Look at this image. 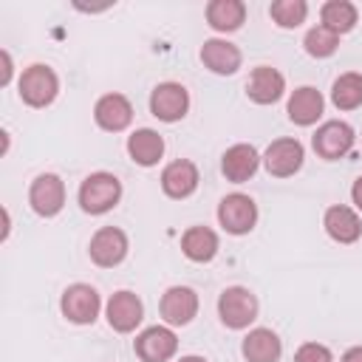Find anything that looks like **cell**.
Instances as JSON below:
<instances>
[{"label":"cell","instance_id":"6da1fadb","mask_svg":"<svg viewBox=\"0 0 362 362\" xmlns=\"http://www.w3.org/2000/svg\"><path fill=\"white\" fill-rule=\"evenodd\" d=\"M76 201L88 215H105L122 201V181L107 170H96L82 178Z\"/></svg>","mask_w":362,"mask_h":362},{"label":"cell","instance_id":"7a4b0ae2","mask_svg":"<svg viewBox=\"0 0 362 362\" xmlns=\"http://www.w3.org/2000/svg\"><path fill=\"white\" fill-rule=\"evenodd\" d=\"M17 93L20 99L28 105V107H48L57 93H59V76L51 65H42V62H34L28 65L23 74H20V82H17Z\"/></svg>","mask_w":362,"mask_h":362},{"label":"cell","instance_id":"3957f363","mask_svg":"<svg viewBox=\"0 0 362 362\" xmlns=\"http://www.w3.org/2000/svg\"><path fill=\"white\" fill-rule=\"evenodd\" d=\"M257 311H260V303L246 286H229L218 297V317L232 331L249 328L257 320Z\"/></svg>","mask_w":362,"mask_h":362},{"label":"cell","instance_id":"277c9868","mask_svg":"<svg viewBox=\"0 0 362 362\" xmlns=\"http://www.w3.org/2000/svg\"><path fill=\"white\" fill-rule=\"evenodd\" d=\"M59 311L74 325H93L102 311V297L90 283H74L62 291Z\"/></svg>","mask_w":362,"mask_h":362},{"label":"cell","instance_id":"5b68a950","mask_svg":"<svg viewBox=\"0 0 362 362\" xmlns=\"http://www.w3.org/2000/svg\"><path fill=\"white\" fill-rule=\"evenodd\" d=\"M354 141H356V130H354L348 122H342V119L322 122V124L314 130V136H311L314 153H317L320 158H325V161H337V158L348 156L351 147H354Z\"/></svg>","mask_w":362,"mask_h":362},{"label":"cell","instance_id":"8992f818","mask_svg":"<svg viewBox=\"0 0 362 362\" xmlns=\"http://www.w3.org/2000/svg\"><path fill=\"white\" fill-rule=\"evenodd\" d=\"M218 223L229 235H249L257 223V204L246 192H229L218 204Z\"/></svg>","mask_w":362,"mask_h":362},{"label":"cell","instance_id":"52a82bcc","mask_svg":"<svg viewBox=\"0 0 362 362\" xmlns=\"http://www.w3.org/2000/svg\"><path fill=\"white\" fill-rule=\"evenodd\" d=\"M127 252H130V240L119 226H99L88 243V255L99 269L119 266L127 257Z\"/></svg>","mask_w":362,"mask_h":362},{"label":"cell","instance_id":"ba28073f","mask_svg":"<svg viewBox=\"0 0 362 362\" xmlns=\"http://www.w3.org/2000/svg\"><path fill=\"white\" fill-rule=\"evenodd\" d=\"M189 110V90L181 82H158L150 93V113L158 122H181Z\"/></svg>","mask_w":362,"mask_h":362},{"label":"cell","instance_id":"9c48e42d","mask_svg":"<svg viewBox=\"0 0 362 362\" xmlns=\"http://www.w3.org/2000/svg\"><path fill=\"white\" fill-rule=\"evenodd\" d=\"M28 204L40 218H54L65 206V181L57 173H40L28 187Z\"/></svg>","mask_w":362,"mask_h":362},{"label":"cell","instance_id":"30bf717a","mask_svg":"<svg viewBox=\"0 0 362 362\" xmlns=\"http://www.w3.org/2000/svg\"><path fill=\"white\" fill-rule=\"evenodd\" d=\"M105 317H107V325L116 334H130L144 320V303L136 291L122 288V291L110 294V300L105 303Z\"/></svg>","mask_w":362,"mask_h":362},{"label":"cell","instance_id":"8fae6325","mask_svg":"<svg viewBox=\"0 0 362 362\" xmlns=\"http://www.w3.org/2000/svg\"><path fill=\"white\" fill-rule=\"evenodd\" d=\"M303 161H305V147L291 136L274 139L263 153V167L274 178H288V175L300 173Z\"/></svg>","mask_w":362,"mask_h":362},{"label":"cell","instance_id":"7c38bea8","mask_svg":"<svg viewBox=\"0 0 362 362\" xmlns=\"http://www.w3.org/2000/svg\"><path fill=\"white\" fill-rule=\"evenodd\" d=\"M133 351L141 362H170L178 351V337L170 325H150L136 337Z\"/></svg>","mask_w":362,"mask_h":362},{"label":"cell","instance_id":"4fadbf2b","mask_svg":"<svg viewBox=\"0 0 362 362\" xmlns=\"http://www.w3.org/2000/svg\"><path fill=\"white\" fill-rule=\"evenodd\" d=\"M198 305L201 303H198L195 288H189V286H170L161 294L158 311H161V320L170 328H178V325H189L198 317Z\"/></svg>","mask_w":362,"mask_h":362},{"label":"cell","instance_id":"5bb4252c","mask_svg":"<svg viewBox=\"0 0 362 362\" xmlns=\"http://www.w3.org/2000/svg\"><path fill=\"white\" fill-rule=\"evenodd\" d=\"M260 164H263V156L257 153L255 144H246V141L232 144V147L221 156V173H223V178L232 181V184L249 181V178L257 173Z\"/></svg>","mask_w":362,"mask_h":362},{"label":"cell","instance_id":"9a60e30c","mask_svg":"<svg viewBox=\"0 0 362 362\" xmlns=\"http://www.w3.org/2000/svg\"><path fill=\"white\" fill-rule=\"evenodd\" d=\"M93 122L107 133H122L133 122V105L124 93H105L93 105Z\"/></svg>","mask_w":362,"mask_h":362},{"label":"cell","instance_id":"2e32d148","mask_svg":"<svg viewBox=\"0 0 362 362\" xmlns=\"http://www.w3.org/2000/svg\"><path fill=\"white\" fill-rule=\"evenodd\" d=\"M198 181H201L198 167H195V161H189V158H175V161H170V164L161 170V189H164V195L173 198V201L189 198V195L198 189Z\"/></svg>","mask_w":362,"mask_h":362},{"label":"cell","instance_id":"e0dca14e","mask_svg":"<svg viewBox=\"0 0 362 362\" xmlns=\"http://www.w3.org/2000/svg\"><path fill=\"white\" fill-rule=\"evenodd\" d=\"M286 113H288V119H291L294 124L311 127V124H317V122L322 119V113H325V99H322V93H320L317 88L300 85V88L291 90V96H288V102H286Z\"/></svg>","mask_w":362,"mask_h":362},{"label":"cell","instance_id":"ac0fdd59","mask_svg":"<svg viewBox=\"0 0 362 362\" xmlns=\"http://www.w3.org/2000/svg\"><path fill=\"white\" fill-rule=\"evenodd\" d=\"M322 226H325V232H328L331 240L345 243V246H348V243H356L359 235H362V218H359V212H356L354 206H348V204H334V206H328L325 215H322Z\"/></svg>","mask_w":362,"mask_h":362},{"label":"cell","instance_id":"d6986e66","mask_svg":"<svg viewBox=\"0 0 362 362\" xmlns=\"http://www.w3.org/2000/svg\"><path fill=\"white\" fill-rule=\"evenodd\" d=\"M201 62H204V68H209L218 76H232L240 68L243 54L235 42L212 37V40H204V45H201Z\"/></svg>","mask_w":362,"mask_h":362},{"label":"cell","instance_id":"ffe728a7","mask_svg":"<svg viewBox=\"0 0 362 362\" xmlns=\"http://www.w3.org/2000/svg\"><path fill=\"white\" fill-rule=\"evenodd\" d=\"M286 93V76L272 65H257L246 79V96L255 105H274Z\"/></svg>","mask_w":362,"mask_h":362},{"label":"cell","instance_id":"44dd1931","mask_svg":"<svg viewBox=\"0 0 362 362\" xmlns=\"http://www.w3.org/2000/svg\"><path fill=\"white\" fill-rule=\"evenodd\" d=\"M240 354L246 362H280L283 339L272 328H252L240 342Z\"/></svg>","mask_w":362,"mask_h":362},{"label":"cell","instance_id":"7402d4cb","mask_svg":"<svg viewBox=\"0 0 362 362\" xmlns=\"http://www.w3.org/2000/svg\"><path fill=\"white\" fill-rule=\"evenodd\" d=\"M127 156L139 167H156L164 156V139L153 127H139L127 136Z\"/></svg>","mask_w":362,"mask_h":362},{"label":"cell","instance_id":"603a6c76","mask_svg":"<svg viewBox=\"0 0 362 362\" xmlns=\"http://www.w3.org/2000/svg\"><path fill=\"white\" fill-rule=\"evenodd\" d=\"M218 249H221L218 232L209 226H189L181 235V252L192 263H209L218 255Z\"/></svg>","mask_w":362,"mask_h":362},{"label":"cell","instance_id":"cb8c5ba5","mask_svg":"<svg viewBox=\"0 0 362 362\" xmlns=\"http://www.w3.org/2000/svg\"><path fill=\"white\" fill-rule=\"evenodd\" d=\"M206 23L218 34H232L246 23V3L243 0H212V3H206Z\"/></svg>","mask_w":362,"mask_h":362},{"label":"cell","instance_id":"d4e9b609","mask_svg":"<svg viewBox=\"0 0 362 362\" xmlns=\"http://www.w3.org/2000/svg\"><path fill=\"white\" fill-rule=\"evenodd\" d=\"M320 20L325 28H331L334 34H348L354 31V25L359 23V8L351 0H328L320 6Z\"/></svg>","mask_w":362,"mask_h":362},{"label":"cell","instance_id":"484cf974","mask_svg":"<svg viewBox=\"0 0 362 362\" xmlns=\"http://www.w3.org/2000/svg\"><path fill=\"white\" fill-rule=\"evenodd\" d=\"M331 102L337 110H356L362 105V74H339L331 85Z\"/></svg>","mask_w":362,"mask_h":362},{"label":"cell","instance_id":"4316f807","mask_svg":"<svg viewBox=\"0 0 362 362\" xmlns=\"http://www.w3.org/2000/svg\"><path fill=\"white\" fill-rule=\"evenodd\" d=\"M269 17L274 20L277 28H297L308 17V3L305 0H274L269 6Z\"/></svg>","mask_w":362,"mask_h":362},{"label":"cell","instance_id":"83f0119b","mask_svg":"<svg viewBox=\"0 0 362 362\" xmlns=\"http://www.w3.org/2000/svg\"><path fill=\"white\" fill-rule=\"evenodd\" d=\"M303 48H305L308 57H314V59H325V57H331V54L339 48V34H334L331 28H325V25L320 23V25H314V28L305 31V37H303Z\"/></svg>","mask_w":362,"mask_h":362},{"label":"cell","instance_id":"f1b7e54d","mask_svg":"<svg viewBox=\"0 0 362 362\" xmlns=\"http://www.w3.org/2000/svg\"><path fill=\"white\" fill-rule=\"evenodd\" d=\"M294 362H334V354L322 342H303L294 351Z\"/></svg>","mask_w":362,"mask_h":362},{"label":"cell","instance_id":"f546056e","mask_svg":"<svg viewBox=\"0 0 362 362\" xmlns=\"http://www.w3.org/2000/svg\"><path fill=\"white\" fill-rule=\"evenodd\" d=\"M0 57H3V76H0V85H8V82H11V74H14V65H11V54L3 48V51H0Z\"/></svg>","mask_w":362,"mask_h":362},{"label":"cell","instance_id":"4dcf8cb0","mask_svg":"<svg viewBox=\"0 0 362 362\" xmlns=\"http://www.w3.org/2000/svg\"><path fill=\"white\" fill-rule=\"evenodd\" d=\"M351 201H354V209L356 212H362V175L354 181V187H351Z\"/></svg>","mask_w":362,"mask_h":362},{"label":"cell","instance_id":"1f68e13d","mask_svg":"<svg viewBox=\"0 0 362 362\" xmlns=\"http://www.w3.org/2000/svg\"><path fill=\"white\" fill-rule=\"evenodd\" d=\"M339 362H362V345H354V348H348V351L339 356Z\"/></svg>","mask_w":362,"mask_h":362},{"label":"cell","instance_id":"d6a6232c","mask_svg":"<svg viewBox=\"0 0 362 362\" xmlns=\"http://www.w3.org/2000/svg\"><path fill=\"white\" fill-rule=\"evenodd\" d=\"M178 362H206L204 356H198V354H189V356H181Z\"/></svg>","mask_w":362,"mask_h":362}]
</instances>
